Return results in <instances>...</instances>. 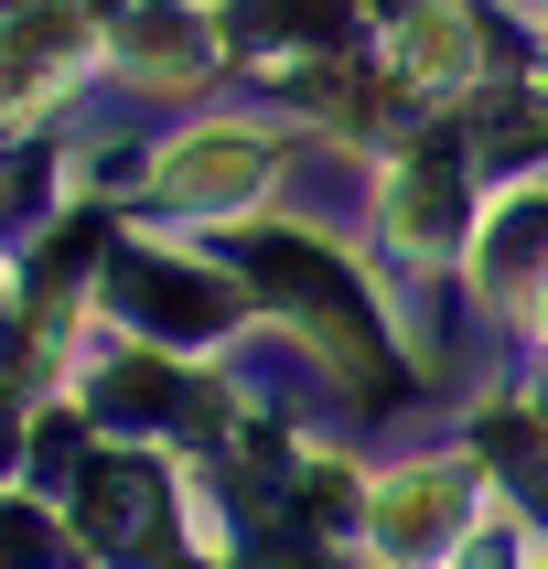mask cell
<instances>
[{"label":"cell","mask_w":548,"mask_h":569,"mask_svg":"<svg viewBox=\"0 0 548 569\" xmlns=\"http://www.w3.org/2000/svg\"><path fill=\"white\" fill-rule=\"evenodd\" d=\"M462 506H474V483H462V473H398V483H377V506H366V527H377L387 548H409V559H430L441 538H462Z\"/></svg>","instance_id":"obj_1"},{"label":"cell","mask_w":548,"mask_h":569,"mask_svg":"<svg viewBox=\"0 0 548 569\" xmlns=\"http://www.w3.org/2000/svg\"><path fill=\"white\" fill-rule=\"evenodd\" d=\"M269 140H248V129H205V140H183V151L161 161V193H183V204H237V193L269 183Z\"/></svg>","instance_id":"obj_2"},{"label":"cell","mask_w":548,"mask_h":569,"mask_svg":"<svg viewBox=\"0 0 548 569\" xmlns=\"http://www.w3.org/2000/svg\"><path fill=\"white\" fill-rule=\"evenodd\" d=\"M451 204H462V183H451V161H419L409 183H398V226H409L419 248H430V237H451Z\"/></svg>","instance_id":"obj_3"}]
</instances>
